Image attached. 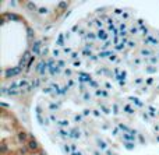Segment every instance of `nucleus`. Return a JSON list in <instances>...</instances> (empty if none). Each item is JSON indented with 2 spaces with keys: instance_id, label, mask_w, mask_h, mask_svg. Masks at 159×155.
<instances>
[{
  "instance_id": "obj_1",
  "label": "nucleus",
  "mask_w": 159,
  "mask_h": 155,
  "mask_svg": "<svg viewBox=\"0 0 159 155\" xmlns=\"http://www.w3.org/2000/svg\"><path fill=\"white\" fill-rule=\"evenodd\" d=\"M43 111L75 153L116 154L159 137V31L99 10L60 36Z\"/></svg>"
},
{
  "instance_id": "obj_2",
  "label": "nucleus",
  "mask_w": 159,
  "mask_h": 155,
  "mask_svg": "<svg viewBox=\"0 0 159 155\" xmlns=\"http://www.w3.org/2000/svg\"><path fill=\"white\" fill-rule=\"evenodd\" d=\"M34 49V34L24 17L2 14V74L3 81L22 71Z\"/></svg>"
},
{
  "instance_id": "obj_3",
  "label": "nucleus",
  "mask_w": 159,
  "mask_h": 155,
  "mask_svg": "<svg viewBox=\"0 0 159 155\" xmlns=\"http://www.w3.org/2000/svg\"><path fill=\"white\" fill-rule=\"evenodd\" d=\"M0 155H46L35 137L7 108L2 109L0 119Z\"/></svg>"
}]
</instances>
